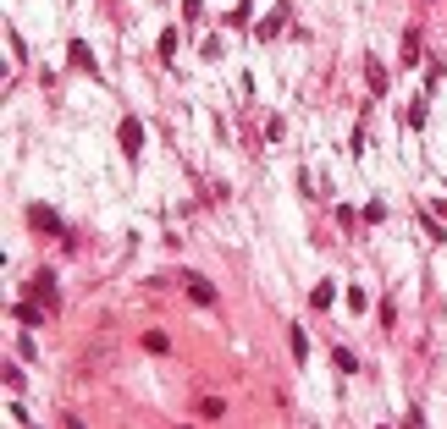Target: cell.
<instances>
[{
  "label": "cell",
  "instance_id": "9c48e42d",
  "mask_svg": "<svg viewBox=\"0 0 447 429\" xmlns=\"http://www.w3.org/2000/svg\"><path fill=\"white\" fill-rule=\"evenodd\" d=\"M364 72H370V88L381 94V88H386V72H381V66H376V61H364Z\"/></svg>",
  "mask_w": 447,
  "mask_h": 429
},
{
  "label": "cell",
  "instance_id": "52a82bcc",
  "mask_svg": "<svg viewBox=\"0 0 447 429\" xmlns=\"http://www.w3.org/2000/svg\"><path fill=\"white\" fill-rule=\"evenodd\" d=\"M332 297H337V286H332V281H320V286H315V297H309V303H315V308H326V303H332Z\"/></svg>",
  "mask_w": 447,
  "mask_h": 429
},
{
  "label": "cell",
  "instance_id": "6da1fadb",
  "mask_svg": "<svg viewBox=\"0 0 447 429\" xmlns=\"http://www.w3.org/2000/svg\"><path fill=\"white\" fill-rule=\"evenodd\" d=\"M183 292H188L199 308H215V286L205 281V275H193V270H183Z\"/></svg>",
  "mask_w": 447,
  "mask_h": 429
},
{
  "label": "cell",
  "instance_id": "8992f818",
  "mask_svg": "<svg viewBox=\"0 0 447 429\" xmlns=\"http://www.w3.org/2000/svg\"><path fill=\"white\" fill-rule=\"evenodd\" d=\"M11 314H17L22 325H39V319H44V314H39V308H34V303H17V308H11Z\"/></svg>",
  "mask_w": 447,
  "mask_h": 429
},
{
  "label": "cell",
  "instance_id": "5b68a950",
  "mask_svg": "<svg viewBox=\"0 0 447 429\" xmlns=\"http://www.w3.org/2000/svg\"><path fill=\"white\" fill-rule=\"evenodd\" d=\"M287 347H293V358H309V336H304V330H287Z\"/></svg>",
  "mask_w": 447,
  "mask_h": 429
},
{
  "label": "cell",
  "instance_id": "ba28073f",
  "mask_svg": "<svg viewBox=\"0 0 447 429\" xmlns=\"http://www.w3.org/2000/svg\"><path fill=\"white\" fill-rule=\"evenodd\" d=\"M404 61H420V33H404Z\"/></svg>",
  "mask_w": 447,
  "mask_h": 429
},
{
  "label": "cell",
  "instance_id": "7a4b0ae2",
  "mask_svg": "<svg viewBox=\"0 0 447 429\" xmlns=\"http://www.w3.org/2000/svg\"><path fill=\"white\" fill-rule=\"evenodd\" d=\"M138 149H144V127L128 116V122H122V154H128V160H138Z\"/></svg>",
  "mask_w": 447,
  "mask_h": 429
},
{
  "label": "cell",
  "instance_id": "277c9868",
  "mask_svg": "<svg viewBox=\"0 0 447 429\" xmlns=\"http://www.w3.org/2000/svg\"><path fill=\"white\" fill-rule=\"evenodd\" d=\"M34 297H39V303H61V292H56V275H39V281H34Z\"/></svg>",
  "mask_w": 447,
  "mask_h": 429
},
{
  "label": "cell",
  "instance_id": "3957f363",
  "mask_svg": "<svg viewBox=\"0 0 447 429\" xmlns=\"http://www.w3.org/2000/svg\"><path fill=\"white\" fill-rule=\"evenodd\" d=\"M28 221H34V231H61V215H56V209H44V204L28 209Z\"/></svg>",
  "mask_w": 447,
  "mask_h": 429
}]
</instances>
